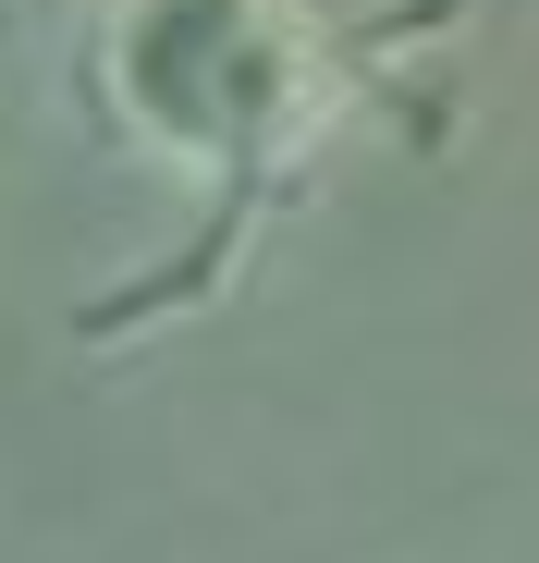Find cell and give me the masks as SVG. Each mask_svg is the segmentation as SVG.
<instances>
[{
	"label": "cell",
	"instance_id": "cell-1",
	"mask_svg": "<svg viewBox=\"0 0 539 563\" xmlns=\"http://www.w3.org/2000/svg\"><path fill=\"white\" fill-rule=\"evenodd\" d=\"M331 99L343 74L307 0H111L99 13V111L209 197L295 172Z\"/></svg>",
	"mask_w": 539,
	"mask_h": 563
}]
</instances>
